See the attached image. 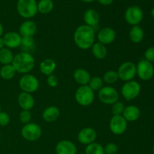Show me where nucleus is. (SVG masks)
<instances>
[{
    "mask_svg": "<svg viewBox=\"0 0 154 154\" xmlns=\"http://www.w3.org/2000/svg\"><path fill=\"white\" fill-rule=\"evenodd\" d=\"M74 42L78 48L87 51L92 48L95 43V29L89 26L83 24L77 27L74 32Z\"/></svg>",
    "mask_w": 154,
    "mask_h": 154,
    "instance_id": "obj_1",
    "label": "nucleus"
},
{
    "mask_svg": "<svg viewBox=\"0 0 154 154\" xmlns=\"http://www.w3.org/2000/svg\"><path fill=\"white\" fill-rule=\"evenodd\" d=\"M35 58L30 53L20 52L14 57L12 66L17 73L29 74L35 67Z\"/></svg>",
    "mask_w": 154,
    "mask_h": 154,
    "instance_id": "obj_2",
    "label": "nucleus"
},
{
    "mask_svg": "<svg viewBox=\"0 0 154 154\" xmlns=\"http://www.w3.org/2000/svg\"><path fill=\"white\" fill-rule=\"evenodd\" d=\"M38 2L36 0H18L17 11L20 17L29 20L38 13Z\"/></svg>",
    "mask_w": 154,
    "mask_h": 154,
    "instance_id": "obj_3",
    "label": "nucleus"
},
{
    "mask_svg": "<svg viewBox=\"0 0 154 154\" xmlns=\"http://www.w3.org/2000/svg\"><path fill=\"white\" fill-rule=\"evenodd\" d=\"M75 98L78 105L84 107L90 106L94 102L95 93L88 85L81 86L77 89Z\"/></svg>",
    "mask_w": 154,
    "mask_h": 154,
    "instance_id": "obj_4",
    "label": "nucleus"
},
{
    "mask_svg": "<svg viewBox=\"0 0 154 154\" xmlns=\"http://www.w3.org/2000/svg\"><path fill=\"white\" fill-rule=\"evenodd\" d=\"M20 133L23 138L26 141H35L42 136V129L37 123H29L23 126Z\"/></svg>",
    "mask_w": 154,
    "mask_h": 154,
    "instance_id": "obj_5",
    "label": "nucleus"
},
{
    "mask_svg": "<svg viewBox=\"0 0 154 154\" xmlns=\"http://www.w3.org/2000/svg\"><path fill=\"white\" fill-rule=\"evenodd\" d=\"M19 87L22 92L28 93H35L39 87V81L38 78L31 74L23 75L19 81Z\"/></svg>",
    "mask_w": 154,
    "mask_h": 154,
    "instance_id": "obj_6",
    "label": "nucleus"
},
{
    "mask_svg": "<svg viewBox=\"0 0 154 154\" xmlns=\"http://www.w3.org/2000/svg\"><path fill=\"white\" fill-rule=\"evenodd\" d=\"M98 97L102 103L112 105L119 101V93L114 87L106 86L99 90Z\"/></svg>",
    "mask_w": 154,
    "mask_h": 154,
    "instance_id": "obj_7",
    "label": "nucleus"
},
{
    "mask_svg": "<svg viewBox=\"0 0 154 154\" xmlns=\"http://www.w3.org/2000/svg\"><path fill=\"white\" fill-rule=\"evenodd\" d=\"M117 72L118 74L119 79L121 81L125 82L132 81L137 75L136 65L130 61L125 62L119 66Z\"/></svg>",
    "mask_w": 154,
    "mask_h": 154,
    "instance_id": "obj_8",
    "label": "nucleus"
},
{
    "mask_svg": "<svg viewBox=\"0 0 154 154\" xmlns=\"http://www.w3.org/2000/svg\"><path fill=\"white\" fill-rule=\"evenodd\" d=\"M121 95L126 100L131 101L138 96L141 92V86L135 81H127L121 88Z\"/></svg>",
    "mask_w": 154,
    "mask_h": 154,
    "instance_id": "obj_9",
    "label": "nucleus"
},
{
    "mask_svg": "<svg viewBox=\"0 0 154 154\" xmlns=\"http://www.w3.org/2000/svg\"><path fill=\"white\" fill-rule=\"evenodd\" d=\"M124 17L126 23L133 26L138 25L142 21L144 14L141 8L137 5H132L126 9Z\"/></svg>",
    "mask_w": 154,
    "mask_h": 154,
    "instance_id": "obj_10",
    "label": "nucleus"
},
{
    "mask_svg": "<svg viewBox=\"0 0 154 154\" xmlns=\"http://www.w3.org/2000/svg\"><path fill=\"white\" fill-rule=\"evenodd\" d=\"M136 72L140 79L142 81H149L153 77L154 67L150 62L141 60L136 66Z\"/></svg>",
    "mask_w": 154,
    "mask_h": 154,
    "instance_id": "obj_11",
    "label": "nucleus"
},
{
    "mask_svg": "<svg viewBox=\"0 0 154 154\" xmlns=\"http://www.w3.org/2000/svg\"><path fill=\"white\" fill-rule=\"evenodd\" d=\"M109 129L114 135H123L127 129V121L122 115L112 116L109 122Z\"/></svg>",
    "mask_w": 154,
    "mask_h": 154,
    "instance_id": "obj_12",
    "label": "nucleus"
},
{
    "mask_svg": "<svg viewBox=\"0 0 154 154\" xmlns=\"http://www.w3.org/2000/svg\"><path fill=\"white\" fill-rule=\"evenodd\" d=\"M97 137L96 130L91 127H85L79 131L78 134V140L81 144L88 145L95 142Z\"/></svg>",
    "mask_w": 154,
    "mask_h": 154,
    "instance_id": "obj_13",
    "label": "nucleus"
},
{
    "mask_svg": "<svg viewBox=\"0 0 154 154\" xmlns=\"http://www.w3.org/2000/svg\"><path fill=\"white\" fill-rule=\"evenodd\" d=\"M116 35V32L114 29L111 27H104L98 32V42L104 45H111L115 40Z\"/></svg>",
    "mask_w": 154,
    "mask_h": 154,
    "instance_id": "obj_14",
    "label": "nucleus"
},
{
    "mask_svg": "<svg viewBox=\"0 0 154 154\" xmlns=\"http://www.w3.org/2000/svg\"><path fill=\"white\" fill-rule=\"evenodd\" d=\"M5 47L8 49H15L20 47L22 36L16 32H8L2 36Z\"/></svg>",
    "mask_w": 154,
    "mask_h": 154,
    "instance_id": "obj_15",
    "label": "nucleus"
},
{
    "mask_svg": "<svg viewBox=\"0 0 154 154\" xmlns=\"http://www.w3.org/2000/svg\"><path fill=\"white\" fill-rule=\"evenodd\" d=\"M17 102L22 110L30 111L35 106V99L31 93L21 92L17 96Z\"/></svg>",
    "mask_w": 154,
    "mask_h": 154,
    "instance_id": "obj_16",
    "label": "nucleus"
},
{
    "mask_svg": "<svg viewBox=\"0 0 154 154\" xmlns=\"http://www.w3.org/2000/svg\"><path fill=\"white\" fill-rule=\"evenodd\" d=\"M57 154H76L77 147L72 141L63 140L57 143L56 146Z\"/></svg>",
    "mask_w": 154,
    "mask_h": 154,
    "instance_id": "obj_17",
    "label": "nucleus"
},
{
    "mask_svg": "<svg viewBox=\"0 0 154 154\" xmlns=\"http://www.w3.org/2000/svg\"><path fill=\"white\" fill-rule=\"evenodd\" d=\"M37 31V25L34 21L27 20L20 24L19 28V34L22 37H33Z\"/></svg>",
    "mask_w": 154,
    "mask_h": 154,
    "instance_id": "obj_18",
    "label": "nucleus"
},
{
    "mask_svg": "<svg viewBox=\"0 0 154 154\" xmlns=\"http://www.w3.org/2000/svg\"><path fill=\"white\" fill-rule=\"evenodd\" d=\"M100 17L99 14L94 9H87L84 14V21L85 25L89 26L95 29L96 26L99 25Z\"/></svg>",
    "mask_w": 154,
    "mask_h": 154,
    "instance_id": "obj_19",
    "label": "nucleus"
},
{
    "mask_svg": "<svg viewBox=\"0 0 154 154\" xmlns=\"http://www.w3.org/2000/svg\"><path fill=\"white\" fill-rule=\"evenodd\" d=\"M60 116V111L59 108L54 105L48 107L44 110L42 113V118L45 122L53 123L58 120Z\"/></svg>",
    "mask_w": 154,
    "mask_h": 154,
    "instance_id": "obj_20",
    "label": "nucleus"
},
{
    "mask_svg": "<svg viewBox=\"0 0 154 154\" xmlns=\"http://www.w3.org/2000/svg\"><path fill=\"white\" fill-rule=\"evenodd\" d=\"M73 78L77 84L81 86L88 85L91 76L87 70L84 69H77L73 73Z\"/></svg>",
    "mask_w": 154,
    "mask_h": 154,
    "instance_id": "obj_21",
    "label": "nucleus"
},
{
    "mask_svg": "<svg viewBox=\"0 0 154 154\" xmlns=\"http://www.w3.org/2000/svg\"><path fill=\"white\" fill-rule=\"evenodd\" d=\"M141 115V111L135 105H128L123 111V116L127 122H134L138 120Z\"/></svg>",
    "mask_w": 154,
    "mask_h": 154,
    "instance_id": "obj_22",
    "label": "nucleus"
},
{
    "mask_svg": "<svg viewBox=\"0 0 154 154\" xmlns=\"http://www.w3.org/2000/svg\"><path fill=\"white\" fill-rule=\"evenodd\" d=\"M56 68H57V63L55 60L51 58L45 59L41 62L39 65L40 72L46 76L53 75L54 72L56 70Z\"/></svg>",
    "mask_w": 154,
    "mask_h": 154,
    "instance_id": "obj_23",
    "label": "nucleus"
},
{
    "mask_svg": "<svg viewBox=\"0 0 154 154\" xmlns=\"http://www.w3.org/2000/svg\"><path fill=\"white\" fill-rule=\"evenodd\" d=\"M129 39L134 44H139L143 41L144 37V30L140 26H133L129 31Z\"/></svg>",
    "mask_w": 154,
    "mask_h": 154,
    "instance_id": "obj_24",
    "label": "nucleus"
},
{
    "mask_svg": "<svg viewBox=\"0 0 154 154\" xmlns=\"http://www.w3.org/2000/svg\"><path fill=\"white\" fill-rule=\"evenodd\" d=\"M91 51L93 57L97 60H103L107 57V54H108L106 46L99 42H95L93 44L91 48Z\"/></svg>",
    "mask_w": 154,
    "mask_h": 154,
    "instance_id": "obj_25",
    "label": "nucleus"
},
{
    "mask_svg": "<svg viewBox=\"0 0 154 154\" xmlns=\"http://www.w3.org/2000/svg\"><path fill=\"white\" fill-rule=\"evenodd\" d=\"M16 70L12 64L4 65L0 69V77L6 81L13 79L16 75Z\"/></svg>",
    "mask_w": 154,
    "mask_h": 154,
    "instance_id": "obj_26",
    "label": "nucleus"
},
{
    "mask_svg": "<svg viewBox=\"0 0 154 154\" xmlns=\"http://www.w3.org/2000/svg\"><path fill=\"white\" fill-rule=\"evenodd\" d=\"M14 54L11 50L4 48L0 50V63L4 65L11 64L14 60Z\"/></svg>",
    "mask_w": 154,
    "mask_h": 154,
    "instance_id": "obj_27",
    "label": "nucleus"
},
{
    "mask_svg": "<svg viewBox=\"0 0 154 154\" xmlns=\"http://www.w3.org/2000/svg\"><path fill=\"white\" fill-rule=\"evenodd\" d=\"M38 12L42 14H48L54 9V2L52 0H40L38 2Z\"/></svg>",
    "mask_w": 154,
    "mask_h": 154,
    "instance_id": "obj_28",
    "label": "nucleus"
},
{
    "mask_svg": "<svg viewBox=\"0 0 154 154\" xmlns=\"http://www.w3.org/2000/svg\"><path fill=\"white\" fill-rule=\"evenodd\" d=\"M20 48L23 52L29 53L35 48V42L33 37H22Z\"/></svg>",
    "mask_w": 154,
    "mask_h": 154,
    "instance_id": "obj_29",
    "label": "nucleus"
},
{
    "mask_svg": "<svg viewBox=\"0 0 154 154\" xmlns=\"http://www.w3.org/2000/svg\"><path fill=\"white\" fill-rule=\"evenodd\" d=\"M85 154H105L104 147L99 143L93 142L87 145Z\"/></svg>",
    "mask_w": 154,
    "mask_h": 154,
    "instance_id": "obj_30",
    "label": "nucleus"
},
{
    "mask_svg": "<svg viewBox=\"0 0 154 154\" xmlns=\"http://www.w3.org/2000/svg\"><path fill=\"white\" fill-rule=\"evenodd\" d=\"M119 79L118 74L117 71L114 70H108L104 74L102 80L105 83L108 84H115Z\"/></svg>",
    "mask_w": 154,
    "mask_h": 154,
    "instance_id": "obj_31",
    "label": "nucleus"
},
{
    "mask_svg": "<svg viewBox=\"0 0 154 154\" xmlns=\"http://www.w3.org/2000/svg\"><path fill=\"white\" fill-rule=\"evenodd\" d=\"M103 80L102 78L99 76L93 77L89 82L88 86L93 91H99L103 87Z\"/></svg>",
    "mask_w": 154,
    "mask_h": 154,
    "instance_id": "obj_32",
    "label": "nucleus"
},
{
    "mask_svg": "<svg viewBox=\"0 0 154 154\" xmlns=\"http://www.w3.org/2000/svg\"><path fill=\"white\" fill-rule=\"evenodd\" d=\"M125 108H126V106H125V105L123 104V102H122L117 101V102L113 104L112 108H111V112H112L113 116L122 115Z\"/></svg>",
    "mask_w": 154,
    "mask_h": 154,
    "instance_id": "obj_33",
    "label": "nucleus"
},
{
    "mask_svg": "<svg viewBox=\"0 0 154 154\" xmlns=\"http://www.w3.org/2000/svg\"><path fill=\"white\" fill-rule=\"evenodd\" d=\"M20 121L24 125L27 124V123H30L32 120V113L30 111H27V110H22L20 113Z\"/></svg>",
    "mask_w": 154,
    "mask_h": 154,
    "instance_id": "obj_34",
    "label": "nucleus"
},
{
    "mask_svg": "<svg viewBox=\"0 0 154 154\" xmlns=\"http://www.w3.org/2000/svg\"><path fill=\"white\" fill-rule=\"evenodd\" d=\"M118 151V147L115 143H108L104 147L105 154H116Z\"/></svg>",
    "mask_w": 154,
    "mask_h": 154,
    "instance_id": "obj_35",
    "label": "nucleus"
},
{
    "mask_svg": "<svg viewBox=\"0 0 154 154\" xmlns=\"http://www.w3.org/2000/svg\"><path fill=\"white\" fill-rule=\"evenodd\" d=\"M10 116L5 111H0V126H6L10 123Z\"/></svg>",
    "mask_w": 154,
    "mask_h": 154,
    "instance_id": "obj_36",
    "label": "nucleus"
},
{
    "mask_svg": "<svg viewBox=\"0 0 154 154\" xmlns=\"http://www.w3.org/2000/svg\"><path fill=\"white\" fill-rule=\"evenodd\" d=\"M59 83V80L57 78V77L55 75H51L49 76H48L47 78V84L49 87H52V88H54V87H57Z\"/></svg>",
    "mask_w": 154,
    "mask_h": 154,
    "instance_id": "obj_37",
    "label": "nucleus"
},
{
    "mask_svg": "<svg viewBox=\"0 0 154 154\" xmlns=\"http://www.w3.org/2000/svg\"><path fill=\"white\" fill-rule=\"evenodd\" d=\"M144 57L145 60L150 63L154 62V47H150L147 48L146 51L144 52Z\"/></svg>",
    "mask_w": 154,
    "mask_h": 154,
    "instance_id": "obj_38",
    "label": "nucleus"
},
{
    "mask_svg": "<svg viewBox=\"0 0 154 154\" xmlns=\"http://www.w3.org/2000/svg\"><path fill=\"white\" fill-rule=\"evenodd\" d=\"M98 2H99V4L102 5L108 6L112 4L114 0H98Z\"/></svg>",
    "mask_w": 154,
    "mask_h": 154,
    "instance_id": "obj_39",
    "label": "nucleus"
},
{
    "mask_svg": "<svg viewBox=\"0 0 154 154\" xmlns=\"http://www.w3.org/2000/svg\"><path fill=\"white\" fill-rule=\"evenodd\" d=\"M5 48V44L4 41H3L2 37H0V50L2 49V48Z\"/></svg>",
    "mask_w": 154,
    "mask_h": 154,
    "instance_id": "obj_40",
    "label": "nucleus"
},
{
    "mask_svg": "<svg viewBox=\"0 0 154 154\" xmlns=\"http://www.w3.org/2000/svg\"><path fill=\"white\" fill-rule=\"evenodd\" d=\"M3 32H4V29H3L2 24L0 23V37H2Z\"/></svg>",
    "mask_w": 154,
    "mask_h": 154,
    "instance_id": "obj_41",
    "label": "nucleus"
},
{
    "mask_svg": "<svg viewBox=\"0 0 154 154\" xmlns=\"http://www.w3.org/2000/svg\"><path fill=\"white\" fill-rule=\"evenodd\" d=\"M81 1L84 2H94L95 0H81Z\"/></svg>",
    "mask_w": 154,
    "mask_h": 154,
    "instance_id": "obj_42",
    "label": "nucleus"
},
{
    "mask_svg": "<svg viewBox=\"0 0 154 154\" xmlns=\"http://www.w3.org/2000/svg\"><path fill=\"white\" fill-rule=\"evenodd\" d=\"M151 15H152V17L154 18V7L153 8V9H152V11H151Z\"/></svg>",
    "mask_w": 154,
    "mask_h": 154,
    "instance_id": "obj_43",
    "label": "nucleus"
},
{
    "mask_svg": "<svg viewBox=\"0 0 154 154\" xmlns=\"http://www.w3.org/2000/svg\"><path fill=\"white\" fill-rule=\"evenodd\" d=\"M153 153L154 154V145H153Z\"/></svg>",
    "mask_w": 154,
    "mask_h": 154,
    "instance_id": "obj_44",
    "label": "nucleus"
},
{
    "mask_svg": "<svg viewBox=\"0 0 154 154\" xmlns=\"http://www.w3.org/2000/svg\"><path fill=\"white\" fill-rule=\"evenodd\" d=\"M2 111V107H1V105H0V111Z\"/></svg>",
    "mask_w": 154,
    "mask_h": 154,
    "instance_id": "obj_45",
    "label": "nucleus"
},
{
    "mask_svg": "<svg viewBox=\"0 0 154 154\" xmlns=\"http://www.w3.org/2000/svg\"><path fill=\"white\" fill-rule=\"evenodd\" d=\"M0 141H1V137H0Z\"/></svg>",
    "mask_w": 154,
    "mask_h": 154,
    "instance_id": "obj_46",
    "label": "nucleus"
}]
</instances>
